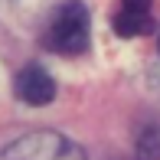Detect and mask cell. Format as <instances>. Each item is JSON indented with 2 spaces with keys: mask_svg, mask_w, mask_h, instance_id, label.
Segmentation results:
<instances>
[{
  "mask_svg": "<svg viewBox=\"0 0 160 160\" xmlns=\"http://www.w3.org/2000/svg\"><path fill=\"white\" fill-rule=\"evenodd\" d=\"M17 95L26 101V105H49L56 98V82L46 69L39 65H26L17 75Z\"/></svg>",
  "mask_w": 160,
  "mask_h": 160,
  "instance_id": "4",
  "label": "cell"
},
{
  "mask_svg": "<svg viewBox=\"0 0 160 160\" xmlns=\"http://www.w3.org/2000/svg\"><path fill=\"white\" fill-rule=\"evenodd\" d=\"M154 26V10H150V0H121L118 3V13H114V30L118 36H144L150 33Z\"/></svg>",
  "mask_w": 160,
  "mask_h": 160,
  "instance_id": "3",
  "label": "cell"
},
{
  "mask_svg": "<svg viewBox=\"0 0 160 160\" xmlns=\"http://www.w3.org/2000/svg\"><path fill=\"white\" fill-rule=\"evenodd\" d=\"M46 46L62 56H78L88 46V10L78 0H69L56 10L46 30Z\"/></svg>",
  "mask_w": 160,
  "mask_h": 160,
  "instance_id": "1",
  "label": "cell"
},
{
  "mask_svg": "<svg viewBox=\"0 0 160 160\" xmlns=\"http://www.w3.org/2000/svg\"><path fill=\"white\" fill-rule=\"evenodd\" d=\"M0 160H85L82 147L56 131H36L0 150Z\"/></svg>",
  "mask_w": 160,
  "mask_h": 160,
  "instance_id": "2",
  "label": "cell"
}]
</instances>
